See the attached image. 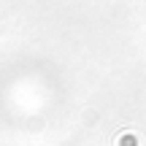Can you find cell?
<instances>
[{
	"label": "cell",
	"mask_w": 146,
	"mask_h": 146,
	"mask_svg": "<svg viewBox=\"0 0 146 146\" xmlns=\"http://www.w3.org/2000/svg\"><path fill=\"white\" fill-rule=\"evenodd\" d=\"M116 146H141V135H138V133L125 130L119 138H116Z\"/></svg>",
	"instance_id": "1"
}]
</instances>
